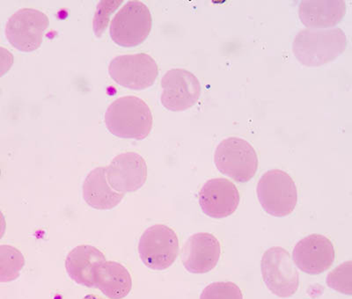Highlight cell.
<instances>
[{"label": "cell", "mask_w": 352, "mask_h": 299, "mask_svg": "<svg viewBox=\"0 0 352 299\" xmlns=\"http://www.w3.org/2000/svg\"><path fill=\"white\" fill-rule=\"evenodd\" d=\"M346 14L342 0H307L298 6V17L307 28L327 30L340 23Z\"/></svg>", "instance_id": "obj_15"}, {"label": "cell", "mask_w": 352, "mask_h": 299, "mask_svg": "<svg viewBox=\"0 0 352 299\" xmlns=\"http://www.w3.org/2000/svg\"><path fill=\"white\" fill-rule=\"evenodd\" d=\"M335 257L331 241L320 234H311L301 239L292 252L295 265L309 275H319L328 270Z\"/></svg>", "instance_id": "obj_13"}, {"label": "cell", "mask_w": 352, "mask_h": 299, "mask_svg": "<svg viewBox=\"0 0 352 299\" xmlns=\"http://www.w3.org/2000/svg\"><path fill=\"white\" fill-rule=\"evenodd\" d=\"M143 263L153 270H165L174 264L179 254V239L174 230L165 225L151 226L138 244Z\"/></svg>", "instance_id": "obj_7"}, {"label": "cell", "mask_w": 352, "mask_h": 299, "mask_svg": "<svg viewBox=\"0 0 352 299\" xmlns=\"http://www.w3.org/2000/svg\"><path fill=\"white\" fill-rule=\"evenodd\" d=\"M256 194L264 212L276 218L290 215L297 206L296 184L282 170H270L263 174L257 184Z\"/></svg>", "instance_id": "obj_3"}, {"label": "cell", "mask_w": 352, "mask_h": 299, "mask_svg": "<svg viewBox=\"0 0 352 299\" xmlns=\"http://www.w3.org/2000/svg\"><path fill=\"white\" fill-rule=\"evenodd\" d=\"M198 199L201 209L206 216L220 219L228 218L236 212L241 197L236 186L231 181L215 178L203 185Z\"/></svg>", "instance_id": "obj_11"}, {"label": "cell", "mask_w": 352, "mask_h": 299, "mask_svg": "<svg viewBox=\"0 0 352 299\" xmlns=\"http://www.w3.org/2000/svg\"><path fill=\"white\" fill-rule=\"evenodd\" d=\"M329 287L342 294L351 295L352 292V264L351 261L341 264L330 272L327 278Z\"/></svg>", "instance_id": "obj_20"}, {"label": "cell", "mask_w": 352, "mask_h": 299, "mask_svg": "<svg viewBox=\"0 0 352 299\" xmlns=\"http://www.w3.org/2000/svg\"><path fill=\"white\" fill-rule=\"evenodd\" d=\"M6 223L5 217H4V215H3L1 210H0V239H1L3 237H4L5 232H6Z\"/></svg>", "instance_id": "obj_24"}, {"label": "cell", "mask_w": 352, "mask_h": 299, "mask_svg": "<svg viewBox=\"0 0 352 299\" xmlns=\"http://www.w3.org/2000/svg\"><path fill=\"white\" fill-rule=\"evenodd\" d=\"M104 122L110 133L120 138L143 140L152 131V111L142 99L124 96L110 104Z\"/></svg>", "instance_id": "obj_2"}, {"label": "cell", "mask_w": 352, "mask_h": 299, "mask_svg": "<svg viewBox=\"0 0 352 299\" xmlns=\"http://www.w3.org/2000/svg\"><path fill=\"white\" fill-rule=\"evenodd\" d=\"M264 283L278 298H290L296 294L300 275L291 254L285 248L274 247L265 251L262 258Z\"/></svg>", "instance_id": "obj_6"}, {"label": "cell", "mask_w": 352, "mask_h": 299, "mask_svg": "<svg viewBox=\"0 0 352 299\" xmlns=\"http://www.w3.org/2000/svg\"><path fill=\"white\" fill-rule=\"evenodd\" d=\"M106 178L110 187L118 193L137 191L146 181V160L136 153H122L107 166Z\"/></svg>", "instance_id": "obj_12"}, {"label": "cell", "mask_w": 352, "mask_h": 299, "mask_svg": "<svg viewBox=\"0 0 352 299\" xmlns=\"http://www.w3.org/2000/svg\"><path fill=\"white\" fill-rule=\"evenodd\" d=\"M25 265L23 254L12 245H0V283H10L21 275Z\"/></svg>", "instance_id": "obj_19"}, {"label": "cell", "mask_w": 352, "mask_h": 299, "mask_svg": "<svg viewBox=\"0 0 352 299\" xmlns=\"http://www.w3.org/2000/svg\"><path fill=\"white\" fill-rule=\"evenodd\" d=\"M94 288L110 299H122L131 291V276L122 264L106 261L97 269Z\"/></svg>", "instance_id": "obj_18"}, {"label": "cell", "mask_w": 352, "mask_h": 299, "mask_svg": "<svg viewBox=\"0 0 352 299\" xmlns=\"http://www.w3.org/2000/svg\"><path fill=\"white\" fill-rule=\"evenodd\" d=\"M109 74L121 87L135 91L146 90L158 78L155 60L146 53L116 56L110 62Z\"/></svg>", "instance_id": "obj_8"}, {"label": "cell", "mask_w": 352, "mask_h": 299, "mask_svg": "<svg viewBox=\"0 0 352 299\" xmlns=\"http://www.w3.org/2000/svg\"><path fill=\"white\" fill-rule=\"evenodd\" d=\"M83 299H100L99 298L96 297V296L94 295H88L87 297H85Z\"/></svg>", "instance_id": "obj_25"}, {"label": "cell", "mask_w": 352, "mask_h": 299, "mask_svg": "<svg viewBox=\"0 0 352 299\" xmlns=\"http://www.w3.org/2000/svg\"><path fill=\"white\" fill-rule=\"evenodd\" d=\"M50 26L48 16L33 8H22L6 25V36L12 47L22 52H33L42 46L44 31Z\"/></svg>", "instance_id": "obj_9"}, {"label": "cell", "mask_w": 352, "mask_h": 299, "mask_svg": "<svg viewBox=\"0 0 352 299\" xmlns=\"http://www.w3.org/2000/svg\"><path fill=\"white\" fill-rule=\"evenodd\" d=\"M104 263V254L96 247L87 245H78L66 258V272L78 285L93 288L96 285L97 269Z\"/></svg>", "instance_id": "obj_16"}, {"label": "cell", "mask_w": 352, "mask_h": 299, "mask_svg": "<svg viewBox=\"0 0 352 299\" xmlns=\"http://www.w3.org/2000/svg\"><path fill=\"white\" fill-rule=\"evenodd\" d=\"M14 61V55L8 49L0 47V78L10 71Z\"/></svg>", "instance_id": "obj_23"}, {"label": "cell", "mask_w": 352, "mask_h": 299, "mask_svg": "<svg viewBox=\"0 0 352 299\" xmlns=\"http://www.w3.org/2000/svg\"><path fill=\"white\" fill-rule=\"evenodd\" d=\"M0 176H1V169H0Z\"/></svg>", "instance_id": "obj_26"}, {"label": "cell", "mask_w": 352, "mask_h": 299, "mask_svg": "<svg viewBox=\"0 0 352 299\" xmlns=\"http://www.w3.org/2000/svg\"><path fill=\"white\" fill-rule=\"evenodd\" d=\"M122 1H102L97 9L94 21V30L96 36H100L108 25L109 15L113 14L116 8Z\"/></svg>", "instance_id": "obj_22"}, {"label": "cell", "mask_w": 352, "mask_h": 299, "mask_svg": "<svg viewBox=\"0 0 352 299\" xmlns=\"http://www.w3.org/2000/svg\"><path fill=\"white\" fill-rule=\"evenodd\" d=\"M221 245L214 235L200 232L187 239L182 250V263L187 272L206 274L212 272L218 264Z\"/></svg>", "instance_id": "obj_14"}, {"label": "cell", "mask_w": 352, "mask_h": 299, "mask_svg": "<svg viewBox=\"0 0 352 299\" xmlns=\"http://www.w3.org/2000/svg\"><path fill=\"white\" fill-rule=\"evenodd\" d=\"M217 169L236 182L250 181L258 169V157L248 141L236 137L222 140L214 153Z\"/></svg>", "instance_id": "obj_4"}, {"label": "cell", "mask_w": 352, "mask_h": 299, "mask_svg": "<svg viewBox=\"0 0 352 299\" xmlns=\"http://www.w3.org/2000/svg\"><path fill=\"white\" fill-rule=\"evenodd\" d=\"M160 102L165 109L182 112L192 108L200 99V81L192 72L185 69H172L162 80Z\"/></svg>", "instance_id": "obj_10"}, {"label": "cell", "mask_w": 352, "mask_h": 299, "mask_svg": "<svg viewBox=\"0 0 352 299\" xmlns=\"http://www.w3.org/2000/svg\"><path fill=\"white\" fill-rule=\"evenodd\" d=\"M153 27V19L144 3L132 0L118 12L110 23L109 33L113 42L124 48L143 43Z\"/></svg>", "instance_id": "obj_5"}, {"label": "cell", "mask_w": 352, "mask_h": 299, "mask_svg": "<svg viewBox=\"0 0 352 299\" xmlns=\"http://www.w3.org/2000/svg\"><path fill=\"white\" fill-rule=\"evenodd\" d=\"M347 48V37L338 27L327 30L306 28L292 43V52L301 65L320 67L335 61Z\"/></svg>", "instance_id": "obj_1"}, {"label": "cell", "mask_w": 352, "mask_h": 299, "mask_svg": "<svg viewBox=\"0 0 352 299\" xmlns=\"http://www.w3.org/2000/svg\"><path fill=\"white\" fill-rule=\"evenodd\" d=\"M200 299H243L241 289L232 282L210 283L204 289Z\"/></svg>", "instance_id": "obj_21"}, {"label": "cell", "mask_w": 352, "mask_h": 299, "mask_svg": "<svg viewBox=\"0 0 352 299\" xmlns=\"http://www.w3.org/2000/svg\"><path fill=\"white\" fill-rule=\"evenodd\" d=\"M124 194L113 190L106 178V168L92 170L85 179L83 198L94 209L108 210L114 209L121 203Z\"/></svg>", "instance_id": "obj_17"}]
</instances>
